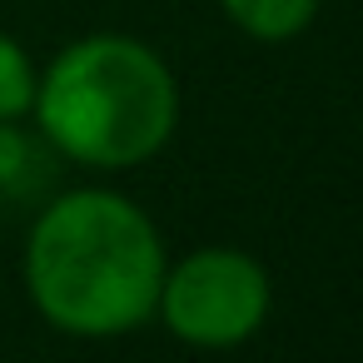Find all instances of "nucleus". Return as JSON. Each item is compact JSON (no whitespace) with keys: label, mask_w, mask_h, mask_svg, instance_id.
Instances as JSON below:
<instances>
[{"label":"nucleus","mask_w":363,"mask_h":363,"mask_svg":"<svg viewBox=\"0 0 363 363\" xmlns=\"http://www.w3.org/2000/svg\"><path fill=\"white\" fill-rule=\"evenodd\" d=\"M164 249L150 214L115 189H70L26 239L35 308L75 338H115L155 313Z\"/></svg>","instance_id":"1"},{"label":"nucleus","mask_w":363,"mask_h":363,"mask_svg":"<svg viewBox=\"0 0 363 363\" xmlns=\"http://www.w3.org/2000/svg\"><path fill=\"white\" fill-rule=\"evenodd\" d=\"M35 120L50 150L90 169H125L160 155L179 125L169 65L130 35H85L35 75Z\"/></svg>","instance_id":"2"},{"label":"nucleus","mask_w":363,"mask_h":363,"mask_svg":"<svg viewBox=\"0 0 363 363\" xmlns=\"http://www.w3.org/2000/svg\"><path fill=\"white\" fill-rule=\"evenodd\" d=\"M155 313L189 348H234L269 318V274L244 249H194L164 269Z\"/></svg>","instance_id":"3"},{"label":"nucleus","mask_w":363,"mask_h":363,"mask_svg":"<svg viewBox=\"0 0 363 363\" xmlns=\"http://www.w3.org/2000/svg\"><path fill=\"white\" fill-rule=\"evenodd\" d=\"M219 6H224V16L244 35H254V40H289V35H298L313 21L318 0H219Z\"/></svg>","instance_id":"4"},{"label":"nucleus","mask_w":363,"mask_h":363,"mask_svg":"<svg viewBox=\"0 0 363 363\" xmlns=\"http://www.w3.org/2000/svg\"><path fill=\"white\" fill-rule=\"evenodd\" d=\"M45 174H50V164H45L40 140L16 130V120H0V194L21 199V194L40 189Z\"/></svg>","instance_id":"5"},{"label":"nucleus","mask_w":363,"mask_h":363,"mask_svg":"<svg viewBox=\"0 0 363 363\" xmlns=\"http://www.w3.org/2000/svg\"><path fill=\"white\" fill-rule=\"evenodd\" d=\"M30 105H35V70L11 35H0V120H21Z\"/></svg>","instance_id":"6"}]
</instances>
